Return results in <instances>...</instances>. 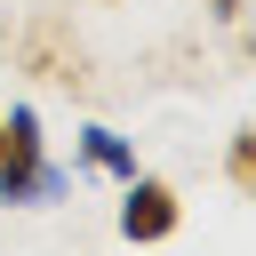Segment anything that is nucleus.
Wrapping results in <instances>:
<instances>
[{
	"instance_id": "3",
	"label": "nucleus",
	"mask_w": 256,
	"mask_h": 256,
	"mask_svg": "<svg viewBox=\"0 0 256 256\" xmlns=\"http://www.w3.org/2000/svg\"><path fill=\"white\" fill-rule=\"evenodd\" d=\"M80 168H104V176L128 184V176H136V152H128L112 128H80ZM80 168H72V176H80Z\"/></svg>"
},
{
	"instance_id": "5",
	"label": "nucleus",
	"mask_w": 256,
	"mask_h": 256,
	"mask_svg": "<svg viewBox=\"0 0 256 256\" xmlns=\"http://www.w3.org/2000/svg\"><path fill=\"white\" fill-rule=\"evenodd\" d=\"M208 16H224V24H232V16H240V0H208Z\"/></svg>"
},
{
	"instance_id": "4",
	"label": "nucleus",
	"mask_w": 256,
	"mask_h": 256,
	"mask_svg": "<svg viewBox=\"0 0 256 256\" xmlns=\"http://www.w3.org/2000/svg\"><path fill=\"white\" fill-rule=\"evenodd\" d=\"M224 168H232V184H248V176H256V136H248V128L232 136V152H224Z\"/></svg>"
},
{
	"instance_id": "2",
	"label": "nucleus",
	"mask_w": 256,
	"mask_h": 256,
	"mask_svg": "<svg viewBox=\"0 0 256 256\" xmlns=\"http://www.w3.org/2000/svg\"><path fill=\"white\" fill-rule=\"evenodd\" d=\"M184 224V200H176V184H160V176H128L120 184V240H136V248H152V240H168Z\"/></svg>"
},
{
	"instance_id": "1",
	"label": "nucleus",
	"mask_w": 256,
	"mask_h": 256,
	"mask_svg": "<svg viewBox=\"0 0 256 256\" xmlns=\"http://www.w3.org/2000/svg\"><path fill=\"white\" fill-rule=\"evenodd\" d=\"M64 192H72V168L48 160L40 112H32V104L0 112V200H8V208H56Z\"/></svg>"
}]
</instances>
